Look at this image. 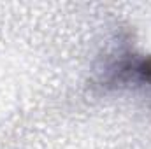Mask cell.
<instances>
[{"mask_svg": "<svg viewBox=\"0 0 151 149\" xmlns=\"http://www.w3.org/2000/svg\"><path fill=\"white\" fill-rule=\"evenodd\" d=\"M106 82L107 84H127V82L151 84V58L148 60L127 58L119 63H113L107 70Z\"/></svg>", "mask_w": 151, "mask_h": 149, "instance_id": "6da1fadb", "label": "cell"}]
</instances>
